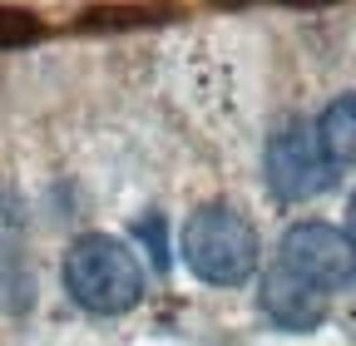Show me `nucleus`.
I'll return each instance as SVG.
<instances>
[{"label":"nucleus","mask_w":356,"mask_h":346,"mask_svg":"<svg viewBox=\"0 0 356 346\" xmlns=\"http://www.w3.org/2000/svg\"><path fill=\"white\" fill-rule=\"evenodd\" d=\"M317 134H322V149L337 168H356V94H341L322 109Z\"/></svg>","instance_id":"423d86ee"},{"label":"nucleus","mask_w":356,"mask_h":346,"mask_svg":"<svg viewBox=\"0 0 356 346\" xmlns=\"http://www.w3.org/2000/svg\"><path fill=\"white\" fill-rule=\"evenodd\" d=\"M346 233L356 238V193H351V203H346Z\"/></svg>","instance_id":"0eeeda50"},{"label":"nucleus","mask_w":356,"mask_h":346,"mask_svg":"<svg viewBox=\"0 0 356 346\" xmlns=\"http://www.w3.org/2000/svg\"><path fill=\"white\" fill-rule=\"evenodd\" d=\"M65 292L74 297V307L95 317H124L129 307H139L144 297V267L134 247L114 233H84L65 247L60 263Z\"/></svg>","instance_id":"f257e3e1"},{"label":"nucleus","mask_w":356,"mask_h":346,"mask_svg":"<svg viewBox=\"0 0 356 346\" xmlns=\"http://www.w3.org/2000/svg\"><path fill=\"white\" fill-rule=\"evenodd\" d=\"M184 267L208 287H243L257 267V233L233 203H203L178 233Z\"/></svg>","instance_id":"f03ea898"},{"label":"nucleus","mask_w":356,"mask_h":346,"mask_svg":"<svg viewBox=\"0 0 356 346\" xmlns=\"http://www.w3.org/2000/svg\"><path fill=\"white\" fill-rule=\"evenodd\" d=\"M337 179V163L322 149L317 124L287 119L277 124V134L267 139V188L282 203H312L317 193H327Z\"/></svg>","instance_id":"7ed1b4c3"},{"label":"nucleus","mask_w":356,"mask_h":346,"mask_svg":"<svg viewBox=\"0 0 356 346\" xmlns=\"http://www.w3.org/2000/svg\"><path fill=\"white\" fill-rule=\"evenodd\" d=\"M327 287H317V282H307L302 272H292L287 263H273L262 272V292H257V302H262V312L273 317L282 331H312V327H322V317H327Z\"/></svg>","instance_id":"39448f33"},{"label":"nucleus","mask_w":356,"mask_h":346,"mask_svg":"<svg viewBox=\"0 0 356 346\" xmlns=\"http://www.w3.org/2000/svg\"><path fill=\"white\" fill-rule=\"evenodd\" d=\"M277 263L302 272L307 282H317L327 292H341L356 282V238L332 223H297L282 233Z\"/></svg>","instance_id":"20e7f679"}]
</instances>
